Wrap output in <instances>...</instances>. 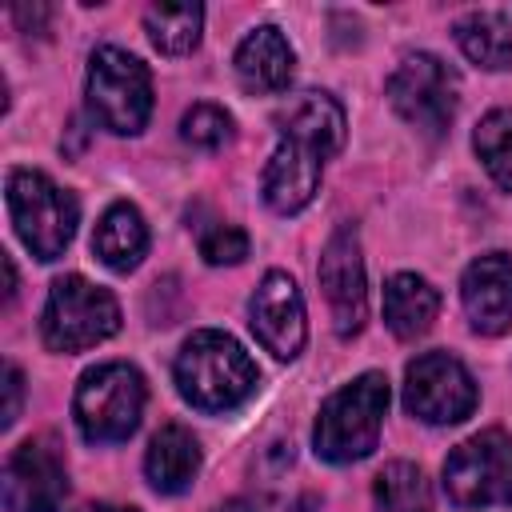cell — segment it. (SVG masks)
Returning <instances> with one entry per match:
<instances>
[{"instance_id":"obj_1","label":"cell","mask_w":512,"mask_h":512,"mask_svg":"<svg viewBox=\"0 0 512 512\" xmlns=\"http://www.w3.org/2000/svg\"><path fill=\"white\" fill-rule=\"evenodd\" d=\"M280 144L264 168V200L272 212L292 216L300 212L316 188L324 160L344 148V108L328 92H300L276 112Z\"/></svg>"},{"instance_id":"obj_2","label":"cell","mask_w":512,"mask_h":512,"mask_svg":"<svg viewBox=\"0 0 512 512\" xmlns=\"http://www.w3.org/2000/svg\"><path fill=\"white\" fill-rule=\"evenodd\" d=\"M256 364L252 356L216 328H200L184 340L176 356V388L200 412H232L256 392Z\"/></svg>"},{"instance_id":"obj_3","label":"cell","mask_w":512,"mask_h":512,"mask_svg":"<svg viewBox=\"0 0 512 512\" xmlns=\"http://www.w3.org/2000/svg\"><path fill=\"white\" fill-rule=\"evenodd\" d=\"M384 412H388V380L384 372H364L352 384L336 388L316 416V456L328 464H352L364 460L384 428Z\"/></svg>"},{"instance_id":"obj_4","label":"cell","mask_w":512,"mask_h":512,"mask_svg":"<svg viewBox=\"0 0 512 512\" xmlns=\"http://www.w3.org/2000/svg\"><path fill=\"white\" fill-rule=\"evenodd\" d=\"M72 412H76V428L88 444H120L140 424L144 376L124 360L96 364L80 376Z\"/></svg>"},{"instance_id":"obj_5","label":"cell","mask_w":512,"mask_h":512,"mask_svg":"<svg viewBox=\"0 0 512 512\" xmlns=\"http://www.w3.org/2000/svg\"><path fill=\"white\" fill-rule=\"evenodd\" d=\"M8 212L16 224V236L36 260H56L72 244L80 208L76 196L52 184L44 172L12 168L8 172Z\"/></svg>"},{"instance_id":"obj_6","label":"cell","mask_w":512,"mask_h":512,"mask_svg":"<svg viewBox=\"0 0 512 512\" xmlns=\"http://www.w3.org/2000/svg\"><path fill=\"white\" fill-rule=\"evenodd\" d=\"M88 108L92 120L116 136H136L152 116V76L124 48H96L88 60Z\"/></svg>"},{"instance_id":"obj_7","label":"cell","mask_w":512,"mask_h":512,"mask_svg":"<svg viewBox=\"0 0 512 512\" xmlns=\"http://www.w3.org/2000/svg\"><path fill=\"white\" fill-rule=\"evenodd\" d=\"M120 328V304L108 288L68 272L60 280H52L48 288V304H44V344L52 352H80L92 348L100 340H108Z\"/></svg>"},{"instance_id":"obj_8","label":"cell","mask_w":512,"mask_h":512,"mask_svg":"<svg viewBox=\"0 0 512 512\" xmlns=\"http://www.w3.org/2000/svg\"><path fill=\"white\" fill-rule=\"evenodd\" d=\"M388 100L392 108L428 140H440L460 104V76L432 52H412L400 60V68L388 76Z\"/></svg>"},{"instance_id":"obj_9","label":"cell","mask_w":512,"mask_h":512,"mask_svg":"<svg viewBox=\"0 0 512 512\" xmlns=\"http://www.w3.org/2000/svg\"><path fill=\"white\" fill-rule=\"evenodd\" d=\"M444 492L460 508L512 504V436L488 428L456 444L444 460Z\"/></svg>"},{"instance_id":"obj_10","label":"cell","mask_w":512,"mask_h":512,"mask_svg":"<svg viewBox=\"0 0 512 512\" xmlns=\"http://www.w3.org/2000/svg\"><path fill=\"white\" fill-rule=\"evenodd\" d=\"M404 408L424 424H456L476 408V380L456 356L424 352L404 372Z\"/></svg>"},{"instance_id":"obj_11","label":"cell","mask_w":512,"mask_h":512,"mask_svg":"<svg viewBox=\"0 0 512 512\" xmlns=\"http://www.w3.org/2000/svg\"><path fill=\"white\" fill-rule=\"evenodd\" d=\"M68 496V472L56 440H24L4 464V504L8 512H60Z\"/></svg>"},{"instance_id":"obj_12","label":"cell","mask_w":512,"mask_h":512,"mask_svg":"<svg viewBox=\"0 0 512 512\" xmlns=\"http://www.w3.org/2000/svg\"><path fill=\"white\" fill-rule=\"evenodd\" d=\"M320 288L328 296L332 320L340 336H356L368 320V292H364V260H360V240L352 224H340L324 252H320Z\"/></svg>"},{"instance_id":"obj_13","label":"cell","mask_w":512,"mask_h":512,"mask_svg":"<svg viewBox=\"0 0 512 512\" xmlns=\"http://www.w3.org/2000/svg\"><path fill=\"white\" fill-rule=\"evenodd\" d=\"M248 316H252V332L256 340L276 356V360H292L300 356L304 348V300H300V288L288 272H268L260 280V288L252 292V304H248Z\"/></svg>"},{"instance_id":"obj_14","label":"cell","mask_w":512,"mask_h":512,"mask_svg":"<svg viewBox=\"0 0 512 512\" xmlns=\"http://www.w3.org/2000/svg\"><path fill=\"white\" fill-rule=\"evenodd\" d=\"M460 300L480 336H500L512 328V256L484 252L464 268Z\"/></svg>"},{"instance_id":"obj_15","label":"cell","mask_w":512,"mask_h":512,"mask_svg":"<svg viewBox=\"0 0 512 512\" xmlns=\"http://www.w3.org/2000/svg\"><path fill=\"white\" fill-rule=\"evenodd\" d=\"M292 68H296V52L284 40V32L272 24L252 28L236 48V76L248 92H260V96L284 92L292 80Z\"/></svg>"},{"instance_id":"obj_16","label":"cell","mask_w":512,"mask_h":512,"mask_svg":"<svg viewBox=\"0 0 512 512\" xmlns=\"http://www.w3.org/2000/svg\"><path fill=\"white\" fill-rule=\"evenodd\" d=\"M144 472H148V484L164 496H176L184 492L196 472H200V444L188 428L180 424H164L152 444H148V456H144Z\"/></svg>"},{"instance_id":"obj_17","label":"cell","mask_w":512,"mask_h":512,"mask_svg":"<svg viewBox=\"0 0 512 512\" xmlns=\"http://www.w3.org/2000/svg\"><path fill=\"white\" fill-rule=\"evenodd\" d=\"M440 312V292L416 276V272H396L384 284V324L392 328V336L400 340H416L432 328Z\"/></svg>"},{"instance_id":"obj_18","label":"cell","mask_w":512,"mask_h":512,"mask_svg":"<svg viewBox=\"0 0 512 512\" xmlns=\"http://www.w3.org/2000/svg\"><path fill=\"white\" fill-rule=\"evenodd\" d=\"M92 252L112 268V272H128L144 260L148 252V224L132 204H112L96 232H92Z\"/></svg>"},{"instance_id":"obj_19","label":"cell","mask_w":512,"mask_h":512,"mask_svg":"<svg viewBox=\"0 0 512 512\" xmlns=\"http://www.w3.org/2000/svg\"><path fill=\"white\" fill-rule=\"evenodd\" d=\"M456 44L472 64L488 72L512 68V28L500 12H468L456 24Z\"/></svg>"},{"instance_id":"obj_20","label":"cell","mask_w":512,"mask_h":512,"mask_svg":"<svg viewBox=\"0 0 512 512\" xmlns=\"http://www.w3.org/2000/svg\"><path fill=\"white\" fill-rule=\"evenodd\" d=\"M200 24H204V8L200 4H152L144 12L148 40L168 56L192 52L200 44Z\"/></svg>"},{"instance_id":"obj_21","label":"cell","mask_w":512,"mask_h":512,"mask_svg":"<svg viewBox=\"0 0 512 512\" xmlns=\"http://www.w3.org/2000/svg\"><path fill=\"white\" fill-rule=\"evenodd\" d=\"M432 492L416 464L392 460L376 476V512H428Z\"/></svg>"},{"instance_id":"obj_22","label":"cell","mask_w":512,"mask_h":512,"mask_svg":"<svg viewBox=\"0 0 512 512\" xmlns=\"http://www.w3.org/2000/svg\"><path fill=\"white\" fill-rule=\"evenodd\" d=\"M472 144H476V152H480L488 176H492L504 192H512V108L488 112V116L476 124Z\"/></svg>"},{"instance_id":"obj_23","label":"cell","mask_w":512,"mask_h":512,"mask_svg":"<svg viewBox=\"0 0 512 512\" xmlns=\"http://www.w3.org/2000/svg\"><path fill=\"white\" fill-rule=\"evenodd\" d=\"M180 136L192 144V148H204V152H216L232 140V116L220 108V104H192L180 120Z\"/></svg>"},{"instance_id":"obj_24","label":"cell","mask_w":512,"mask_h":512,"mask_svg":"<svg viewBox=\"0 0 512 512\" xmlns=\"http://www.w3.org/2000/svg\"><path fill=\"white\" fill-rule=\"evenodd\" d=\"M200 256H204L208 264H240V260L248 256V236H244L240 228H232V224H220V228L204 232Z\"/></svg>"},{"instance_id":"obj_25","label":"cell","mask_w":512,"mask_h":512,"mask_svg":"<svg viewBox=\"0 0 512 512\" xmlns=\"http://www.w3.org/2000/svg\"><path fill=\"white\" fill-rule=\"evenodd\" d=\"M4 392H8V400H4V428H8V424H16V416H20V396H24V376H20L16 364L4 368Z\"/></svg>"},{"instance_id":"obj_26","label":"cell","mask_w":512,"mask_h":512,"mask_svg":"<svg viewBox=\"0 0 512 512\" xmlns=\"http://www.w3.org/2000/svg\"><path fill=\"white\" fill-rule=\"evenodd\" d=\"M12 16H16L24 28H36V24L48 20V8H44V4H36V8H12Z\"/></svg>"},{"instance_id":"obj_27","label":"cell","mask_w":512,"mask_h":512,"mask_svg":"<svg viewBox=\"0 0 512 512\" xmlns=\"http://www.w3.org/2000/svg\"><path fill=\"white\" fill-rule=\"evenodd\" d=\"M80 512H136V508H120V504H84Z\"/></svg>"}]
</instances>
